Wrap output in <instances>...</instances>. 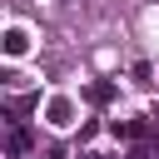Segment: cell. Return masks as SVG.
<instances>
[{
    "mask_svg": "<svg viewBox=\"0 0 159 159\" xmlns=\"http://www.w3.org/2000/svg\"><path fill=\"white\" fill-rule=\"evenodd\" d=\"M114 94H119L114 80H89V84H84V99H89V104H109Z\"/></svg>",
    "mask_w": 159,
    "mask_h": 159,
    "instance_id": "1",
    "label": "cell"
},
{
    "mask_svg": "<svg viewBox=\"0 0 159 159\" xmlns=\"http://www.w3.org/2000/svg\"><path fill=\"white\" fill-rule=\"evenodd\" d=\"M45 114H50V124H55V129H65V124H70V119H75V99H65V94H55V99H50V109H45Z\"/></svg>",
    "mask_w": 159,
    "mask_h": 159,
    "instance_id": "2",
    "label": "cell"
},
{
    "mask_svg": "<svg viewBox=\"0 0 159 159\" xmlns=\"http://www.w3.org/2000/svg\"><path fill=\"white\" fill-rule=\"evenodd\" d=\"M30 109H40V94H15V99H10V119L30 114Z\"/></svg>",
    "mask_w": 159,
    "mask_h": 159,
    "instance_id": "3",
    "label": "cell"
},
{
    "mask_svg": "<svg viewBox=\"0 0 159 159\" xmlns=\"http://www.w3.org/2000/svg\"><path fill=\"white\" fill-rule=\"evenodd\" d=\"M30 144H35V134H30L25 124H15V129H10V154H25Z\"/></svg>",
    "mask_w": 159,
    "mask_h": 159,
    "instance_id": "4",
    "label": "cell"
},
{
    "mask_svg": "<svg viewBox=\"0 0 159 159\" xmlns=\"http://www.w3.org/2000/svg\"><path fill=\"white\" fill-rule=\"evenodd\" d=\"M25 50H30V35L25 30H10L5 35V55H25Z\"/></svg>",
    "mask_w": 159,
    "mask_h": 159,
    "instance_id": "5",
    "label": "cell"
},
{
    "mask_svg": "<svg viewBox=\"0 0 159 159\" xmlns=\"http://www.w3.org/2000/svg\"><path fill=\"white\" fill-rule=\"evenodd\" d=\"M84 159H99V154H84Z\"/></svg>",
    "mask_w": 159,
    "mask_h": 159,
    "instance_id": "6",
    "label": "cell"
},
{
    "mask_svg": "<svg viewBox=\"0 0 159 159\" xmlns=\"http://www.w3.org/2000/svg\"><path fill=\"white\" fill-rule=\"evenodd\" d=\"M154 119H159V109H154Z\"/></svg>",
    "mask_w": 159,
    "mask_h": 159,
    "instance_id": "7",
    "label": "cell"
}]
</instances>
